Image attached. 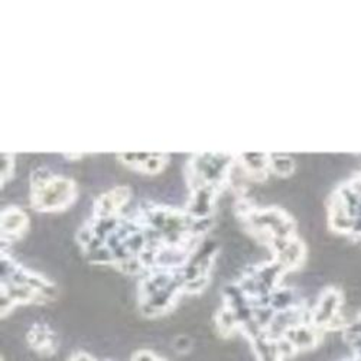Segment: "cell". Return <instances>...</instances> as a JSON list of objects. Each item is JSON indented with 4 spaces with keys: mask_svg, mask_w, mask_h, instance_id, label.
Segmentation results:
<instances>
[{
    "mask_svg": "<svg viewBox=\"0 0 361 361\" xmlns=\"http://www.w3.org/2000/svg\"><path fill=\"white\" fill-rule=\"evenodd\" d=\"M78 195L71 178L54 175L41 168L31 178V205L41 213H59L70 208Z\"/></svg>",
    "mask_w": 361,
    "mask_h": 361,
    "instance_id": "1",
    "label": "cell"
},
{
    "mask_svg": "<svg viewBox=\"0 0 361 361\" xmlns=\"http://www.w3.org/2000/svg\"><path fill=\"white\" fill-rule=\"evenodd\" d=\"M238 214L246 228L269 249L282 240L298 235L295 220L282 208H256L246 202Z\"/></svg>",
    "mask_w": 361,
    "mask_h": 361,
    "instance_id": "2",
    "label": "cell"
},
{
    "mask_svg": "<svg viewBox=\"0 0 361 361\" xmlns=\"http://www.w3.org/2000/svg\"><path fill=\"white\" fill-rule=\"evenodd\" d=\"M344 298L337 288H326L318 296L315 305L310 310V322L322 333L344 329L347 321L343 315Z\"/></svg>",
    "mask_w": 361,
    "mask_h": 361,
    "instance_id": "3",
    "label": "cell"
},
{
    "mask_svg": "<svg viewBox=\"0 0 361 361\" xmlns=\"http://www.w3.org/2000/svg\"><path fill=\"white\" fill-rule=\"evenodd\" d=\"M322 331L314 326L310 321H304L289 326L279 338H282L290 347L293 354H296L311 351L318 347L322 340Z\"/></svg>",
    "mask_w": 361,
    "mask_h": 361,
    "instance_id": "4",
    "label": "cell"
},
{
    "mask_svg": "<svg viewBox=\"0 0 361 361\" xmlns=\"http://www.w3.org/2000/svg\"><path fill=\"white\" fill-rule=\"evenodd\" d=\"M272 252L274 262H276L285 272H292V270L299 269L304 264L307 257L305 243L298 235L282 240V242L270 247Z\"/></svg>",
    "mask_w": 361,
    "mask_h": 361,
    "instance_id": "5",
    "label": "cell"
},
{
    "mask_svg": "<svg viewBox=\"0 0 361 361\" xmlns=\"http://www.w3.org/2000/svg\"><path fill=\"white\" fill-rule=\"evenodd\" d=\"M247 340L252 344L256 361H286L288 357L293 355V351L282 338L270 336L267 331Z\"/></svg>",
    "mask_w": 361,
    "mask_h": 361,
    "instance_id": "6",
    "label": "cell"
},
{
    "mask_svg": "<svg viewBox=\"0 0 361 361\" xmlns=\"http://www.w3.org/2000/svg\"><path fill=\"white\" fill-rule=\"evenodd\" d=\"M130 198L132 191L128 187H116L104 192L94 202V219H118Z\"/></svg>",
    "mask_w": 361,
    "mask_h": 361,
    "instance_id": "7",
    "label": "cell"
},
{
    "mask_svg": "<svg viewBox=\"0 0 361 361\" xmlns=\"http://www.w3.org/2000/svg\"><path fill=\"white\" fill-rule=\"evenodd\" d=\"M2 240L5 243H12L19 240L29 227V217L19 207H9L2 213Z\"/></svg>",
    "mask_w": 361,
    "mask_h": 361,
    "instance_id": "8",
    "label": "cell"
},
{
    "mask_svg": "<svg viewBox=\"0 0 361 361\" xmlns=\"http://www.w3.org/2000/svg\"><path fill=\"white\" fill-rule=\"evenodd\" d=\"M118 159L137 172L157 175L166 168L169 157L159 154H125L120 155Z\"/></svg>",
    "mask_w": 361,
    "mask_h": 361,
    "instance_id": "9",
    "label": "cell"
},
{
    "mask_svg": "<svg viewBox=\"0 0 361 361\" xmlns=\"http://www.w3.org/2000/svg\"><path fill=\"white\" fill-rule=\"evenodd\" d=\"M235 162L243 173L256 183L266 180L270 173V161L266 154H242L235 157Z\"/></svg>",
    "mask_w": 361,
    "mask_h": 361,
    "instance_id": "10",
    "label": "cell"
},
{
    "mask_svg": "<svg viewBox=\"0 0 361 361\" xmlns=\"http://www.w3.org/2000/svg\"><path fill=\"white\" fill-rule=\"evenodd\" d=\"M27 344L42 355H51L56 351L58 340L54 331L44 324H35L29 328L26 334Z\"/></svg>",
    "mask_w": 361,
    "mask_h": 361,
    "instance_id": "11",
    "label": "cell"
},
{
    "mask_svg": "<svg viewBox=\"0 0 361 361\" xmlns=\"http://www.w3.org/2000/svg\"><path fill=\"white\" fill-rule=\"evenodd\" d=\"M216 325H217V329L220 331V334L224 337H230L235 334L237 331H240V321L237 315L226 305L217 312Z\"/></svg>",
    "mask_w": 361,
    "mask_h": 361,
    "instance_id": "12",
    "label": "cell"
},
{
    "mask_svg": "<svg viewBox=\"0 0 361 361\" xmlns=\"http://www.w3.org/2000/svg\"><path fill=\"white\" fill-rule=\"evenodd\" d=\"M270 173L288 178L295 171V159L288 155H269Z\"/></svg>",
    "mask_w": 361,
    "mask_h": 361,
    "instance_id": "13",
    "label": "cell"
},
{
    "mask_svg": "<svg viewBox=\"0 0 361 361\" xmlns=\"http://www.w3.org/2000/svg\"><path fill=\"white\" fill-rule=\"evenodd\" d=\"M15 172V158L9 154L2 155V187L12 178Z\"/></svg>",
    "mask_w": 361,
    "mask_h": 361,
    "instance_id": "14",
    "label": "cell"
},
{
    "mask_svg": "<svg viewBox=\"0 0 361 361\" xmlns=\"http://www.w3.org/2000/svg\"><path fill=\"white\" fill-rule=\"evenodd\" d=\"M130 361H168L150 350H139L133 353Z\"/></svg>",
    "mask_w": 361,
    "mask_h": 361,
    "instance_id": "15",
    "label": "cell"
},
{
    "mask_svg": "<svg viewBox=\"0 0 361 361\" xmlns=\"http://www.w3.org/2000/svg\"><path fill=\"white\" fill-rule=\"evenodd\" d=\"M345 185H347L353 192L361 195V171H360L358 173H355L353 178H350V179L347 180V183H345Z\"/></svg>",
    "mask_w": 361,
    "mask_h": 361,
    "instance_id": "16",
    "label": "cell"
},
{
    "mask_svg": "<svg viewBox=\"0 0 361 361\" xmlns=\"http://www.w3.org/2000/svg\"><path fill=\"white\" fill-rule=\"evenodd\" d=\"M68 361H97L94 357H92L90 354L84 353V351H75L70 358Z\"/></svg>",
    "mask_w": 361,
    "mask_h": 361,
    "instance_id": "17",
    "label": "cell"
},
{
    "mask_svg": "<svg viewBox=\"0 0 361 361\" xmlns=\"http://www.w3.org/2000/svg\"><path fill=\"white\" fill-rule=\"evenodd\" d=\"M341 361H361V357H358V355H351V357H348V358H344V360H341Z\"/></svg>",
    "mask_w": 361,
    "mask_h": 361,
    "instance_id": "18",
    "label": "cell"
}]
</instances>
